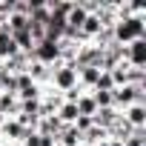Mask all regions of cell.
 <instances>
[{
  "label": "cell",
  "mask_w": 146,
  "mask_h": 146,
  "mask_svg": "<svg viewBox=\"0 0 146 146\" xmlns=\"http://www.w3.org/2000/svg\"><path fill=\"white\" fill-rule=\"evenodd\" d=\"M103 140H109V135H106V129H100V126H92V129L83 132V143H86V146H98V143H103Z\"/></svg>",
  "instance_id": "5bb4252c"
},
{
  "label": "cell",
  "mask_w": 146,
  "mask_h": 146,
  "mask_svg": "<svg viewBox=\"0 0 146 146\" xmlns=\"http://www.w3.org/2000/svg\"><path fill=\"white\" fill-rule=\"evenodd\" d=\"M112 32H115V43H120V46H126L132 40H140V37H146V15L117 17Z\"/></svg>",
  "instance_id": "6da1fadb"
},
{
  "label": "cell",
  "mask_w": 146,
  "mask_h": 146,
  "mask_svg": "<svg viewBox=\"0 0 146 146\" xmlns=\"http://www.w3.org/2000/svg\"><path fill=\"white\" fill-rule=\"evenodd\" d=\"M98 78H100V69H98V66L78 69V86H80L83 92H92V89H95V83H98Z\"/></svg>",
  "instance_id": "ba28073f"
},
{
  "label": "cell",
  "mask_w": 146,
  "mask_h": 146,
  "mask_svg": "<svg viewBox=\"0 0 146 146\" xmlns=\"http://www.w3.org/2000/svg\"><path fill=\"white\" fill-rule=\"evenodd\" d=\"M0 146H9V143H3V140H0Z\"/></svg>",
  "instance_id": "d6986e66"
},
{
  "label": "cell",
  "mask_w": 146,
  "mask_h": 146,
  "mask_svg": "<svg viewBox=\"0 0 146 146\" xmlns=\"http://www.w3.org/2000/svg\"><path fill=\"white\" fill-rule=\"evenodd\" d=\"M26 75L37 83V86H49V78H52V66H43V63H37V60H32L29 63V69H26Z\"/></svg>",
  "instance_id": "52a82bcc"
},
{
  "label": "cell",
  "mask_w": 146,
  "mask_h": 146,
  "mask_svg": "<svg viewBox=\"0 0 146 146\" xmlns=\"http://www.w3.org/2000/svg\"><path fill=\"white\" fill-rule=\"evenodd\" d=\"M3 78H6V69L0 66V86H3Z\"/></svg>",
  "instance_id": "ac0fdd59"
},
{
  "label": "cell",
  "mask_w": 146,
  "mask_h": 146,
  "mask_svg": "<svg viewBox=\"0 0 146 146\" xmlns=\"http://www.w3.org/2000/svg\"><path fill=\"white\" fill-rule=\"evenodd\" d=\"M20 115V100L15 95L0 92V117H17Z\"/></svg>",
  "instance_id": "30bf717a"
},
{
  "label": "cell",
  "mask_w": 146,
  "mask_h": 146,
  "mask_svg": "<svg viewBox=\"0 0 146 146\" xmlns=\"http://www.w3.org/2000/svg\"><path fill=\"white\" fill-rule=\"evenodd\" d=\"M112 89H115L112 75H109V72H100V78H98V83H95V89H92V92H112Z\"/></svg>",
  "instance_id": "2e32d148"
},
{
  "label": "cell",
  "mask_w": 146,
  "mask_h": 146,
  "mask_svg": "<svg viewBox=\"0 0 146 146\" xmlns=\"http://www.w3.org/2000/svg\"><path fill=\"white\" fill-rule=\"evenodd\" d=\"M123 63L132 69H146V37L123 46Z\"/></svg>",
  "instance_id": "5b68a950"
},
{
  "label": "cell",
  "mask_w": 146,
  "mask_h": 146,
  "mask_svg": "<svg viewBox=\"0 0 146 146\" xmlns=\"http://www.w3.org/2000/svg\"><path fill=\"white\" fill-rule=\"evenodd\" d=\"M112 103H115L117 112H123L126 106H135V103L146 106V86H120V89H112Z\"/></svg>",
  "instance_id": "3957f363"
},
{
  "label": "cell",
  "mask_w": 146,
  "mask_h": 146,
  "mask_svg": "<svg viewBox=\"0 0 146 146\" xmlns=\"http://www.w3.org/2000/svg\"><path fill=\"white\" fill-rule=\"evenodd\" d=\"M29 60H37L43 66H57L60 63V46L54 40H37L35 49L29 52Z\"/></svg>",
  "instance_id": "277c9868"
},
{
  "label": "cell",
  "mask_w": 146,
  "mask_h": 146,
  "mask_svg": "<svg viewBox=\"0 0 146 146\" xmlns=\"http://www.w3.org/2000/svg\"><path fill=\"white\" fill-rule=\"evenodd\" d=\"M60 129H63V123L52 115V117H40L35 132H37V135H46V137H57V132H60Z\"/></svg>",
  "instance_id": "7c38bea8"
},
{
  "label": "cell",
  "mask_w": 146,
  "mask_h": 146,
  "mask_svg": "<svg viewBox=\"0 0 146 146\" xmlns=\"http://www.w3.org/2000/svg\"><path fill=\"white\" fill-rule=\"evenodd\" d=\"M20 115L40 117V100H20Z\"/></svg>",
  "instance_id": "e0dca14e"
},
{
  "label": "cell",
  "mask_w": 146,
  "mask_h": 146,
  "mask_svg": "<svg viewBox=\"0 0 146 146\" xmlns=\"http://www.w3.org/2000/svg\"><path fill=\"white\" fill-rule=\"evenodd\" d=\"M54 117H57L63 126H72V123L78 120V106H75V103H60V109H57Z\"/></svg>",
  "instance_id": "4fadbf2b"
},
{
  "label": "cell",
  "mask_w": 146,
  "mask_h": 146,
  "mask_svg": "<svg viewBox=\"0 0 146 146\" xmlns=\"http://www.w3.org/2000/svg\"><path fill=\"white\" fill-rule=\"evenodd\" d=\"M123 120L132 126V129H146V106L143 103H135V106H126L123 112Z\"/></svg>",
  "instance_id": "8992f818"
},
{
  "label": "cell",
  "mask_w": 146,
  "mask_h": 146,
  "mask_svg": "<svg viewBox=\"0 0 146 146\" xmlns=\"http://www.w3.org/2000/svg\"><path fill=\"white\" fill-rule=\"evenodd\" d=\"M75 106H78V115H86V117H92V115L98 112V106H95V100H92V95H89V92H83V95L78 98V103H75Z\"/></svg>",
  "instance_id": "9a60e30c"
},
{
  "label": "cell",
  "mask_w": 146,
  "mask_h": 146,
  "mask_svg": "<svg viewBox=\"0 0 146 146\" xmlns=\"http://www.w3.org/2000/svg\"><path fill=\"white\" fill-rule=\"evenodd\" d=\"M117 117H120V112H117L115 106H109V109H98V112L92 115V123H95V126H100V129H109Z\"/></svg>",
  "instance_id": "8fae6325"
},
{
  "label": "cell",
  "mask_w": 146,
  "mask_h": 146,
  "mask_svg": "<svg viewBox=\"0 0 146 146\" xmlns=\"http://www.w3.org/2000/svg\"><path fill=\"white\" fill-rule=\"evenodd\" d=\"M49 86L54 92H69V89H75L78 86V69L72 66V63H57L52 66V78H49Z\"/></svg>",
  "instance_id": "7a4b0ae2"
},
{
  "label": "cell",
  "mask_w": 146,
  "mask_h": 146,
  "mask_svg": "<svg viewBox=\"0 0 146 146\" xmlns=\"http://www.w3.org/2000/svg\"><path fill=\"white\" fill-rule=\"evenodd\" d=\"M29 54H23V52H17V54H12L9 60H3V63H0V66H3L6 72H9V75H23V72L29 69Z\"/></svg>",
  "instance_id": "9c48e42d"
}]
</instances>
